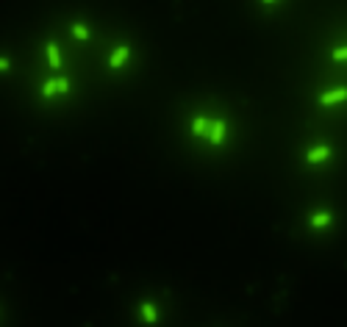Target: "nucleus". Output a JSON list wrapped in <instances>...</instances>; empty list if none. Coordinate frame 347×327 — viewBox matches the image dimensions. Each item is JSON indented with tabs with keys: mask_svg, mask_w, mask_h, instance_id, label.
<instances>
[{
	"mask_svg": "<svg viewBox=\"0 0 347 327\" xmlns=\"http://www.w3.org/2000/svg\"><path fill=\"white\" fill-rule=\"evenodd\" d=\"M70 92V81L67 78H53L42 86V97H53V94H67Z\"/></svg>",
	"mask_w": 347,
	"mask_h": 327,
	"instance_id": "obj_1",
	"label": "nucleus"
},
{
	"mask_svg": "<svg viewBox=\"0 0 347 327\" xmlns=\"http://www.w3.org/2000/svg\"><path fill=\"white\" fill-rule=\"evenodd\" d=\"M317 100H320V105H336V103H344V100H347V86L331 89V92H322Z\"/></svg>",
	"mask_w": 347,
	"mask_h": 327,
	"instance_id": "obj_2",
	"label": "nucleus"
},
{
	"mask_svg": "<svg viewBox=\"0 0 347 327\" xmlns=\"http://www.w3.org/2000/svg\"><path fill=\"white\" fill-rule=\"evenodd\" d=\"M333 156V150L328 144H320V147H311L308 153H305V161L308 164H320V161H328V158Z\"/></svg>",
	"mask_w": 347,
	"mask_h": 327,
	"instance_id": "obj_3",
	"label": "nucleus"
},
{
	"mask_svg": "<svg viewBox=\"0 0 347 327\" xmlns=\"http://www.w3.org/2000/svg\"><path fill=\"white\" fill-rule=\"evenodd\" d=\"M225 133H228V122L217 120L214 125H211V130H209V141H211V144H222V141H225Z\"/></svg>",
	"mask_w": 347,
	"mask_h": 327,
	"instance_id": "obj_4",
	"label": "nucleus"
},
{
	"mask_svg": "<svg viewBox=\"0 0 347 327\" xmlns=\"http://www.w3.org/2000/svg\"><path fill=\"white\" fill-rule=\"evenodd\" d=\"M128 58H131V47L120 45V47H117L114 53H111V58H109V67H111V69H120L122 64L128 61Z\"/></svg>",
	"mask_w": 347,
	"mask_h": 327,
	"instance_id": "obj_5",
	"label": "nucleus"
},
{
	"mask_svg": "<svg viewBox=\"0 0 347 327\" xmlns=\"http://www.w3.org/2000/svg\"><path fill=\"white\" fill-rule=\"evenodd\" d=\"M308 222H311V228H314V230L328 228V225L333 222V213H331V211H320V213H314V216H311Z\"/></svg>",
	"mask_w": 347,
	"mask_h": 327,
	"instance_id": "obj_6",
	"label": "nucleus"
},
{
	"mask_svg": "<svg viewBox=\"0 0 347 327\" xmlns=\"http://www.w3.org/2000/svg\"><path fill=\"white\" fill-rule=\"evenodd\" d=\"M45 53H48V61H50V67H53V69L61 67V56H58V45H56V42H48Z\"/></svg>",
	"mask_w": 347,
	"mask_h": 327,
	"instance_id": "obj_7",
	"label": "nucleus"
},
{
	"mask_svg": "<svg viewBox=\"0 0 347 327\" xmlns=\"http://www.w3.org/2000/svg\"><path fill=\"white\" fill-rule=\"evenodd\" d=\"M142 322L145 324H156L158 322V311L153 308V302H142Z\"/></svg>",
	"mask_w": 347,
	"mask_h": 327,
	"instance_id": "obj_8",
	"label": "nucleus"
},
{
	"mask_svg": "<svg viewBox=\"0 0 347 327\" xmlns=\"http://www.w3.org/2000/svg\"><path fill=\"white\" fill-rule=\"evenodd\" d=\"M209 130H211V125H209L205 117H197V120L192 122V133L195 136H209Z\"/></svg>",
	"mask_w": 347,
	"mask_h": 327,
	"instance_id": "obj_9",
	"label": "nucleus"
},
{
	"mask_svg": "<svg viewBox=\"0 0 347 327\" xmlns=\"http://www.w3.org/2000/svg\"><path fill=\"white\" fill-rule=\"evenodd\" d=\"M73 37H75V39H81V42L89 39V28H86L84 22H75V25H73Z\"/></svg>",
	"mask_w": 347,
	"mask_h": 327,
	"instance_id": "obj_10",
	"label": "nucleus"
},
{
	"mask_svg": "<svg viewBox=\"0 0 347 327\" xmlns=\"http://www.w3.org/2000/svg\"><path fill=\"white\" fill-rule=\"evenodd\" d=\"M333 61H347V47H336V50L331 53Z\"/></svg>",
	"mask_w": 347,
	"mask_h": 327,
	"instance_id": "obj_11",
	"label": "nucleus"
},
{
	"mask_svg": "<svg viewBox=\"0 0 347 327\" xmlns=\"http://www.w3.org/2000/svg\"><path fill=\"white\" fill-rule=\"evenodd\" d=\"M9 67H11V61H9V58H3V56H0V72H6Z\"/></svg>",
	"mask_w": 347,
	"mask_h": 327,
	"instance_id": "obj_12",
	"label": "nucleus"
}]
</instances>
